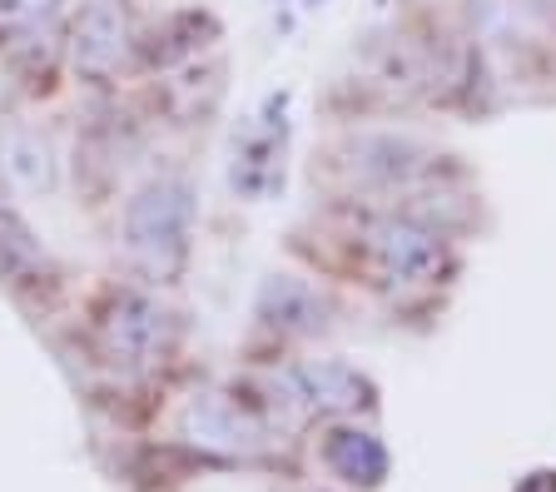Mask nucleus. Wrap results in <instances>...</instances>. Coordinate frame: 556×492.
<instances>
[{"label":"nucleus","instance_id":"nucleus-8","mask_svg":"<svg viewBox=\"0 0 556 492\" xmlns=\"http://www.w3.org/2000/svg\"><path fill=\"white\" fill-rule=\"evenodd\" d=\"M0 164H5V175L21 189H30V194H50V189L60 185L55 150H50V140L35 135V129H11L5 144H0Z\"/></svg>","mask_w":556,"mask_h":492},{"label":"nucleus","instance_id":"nucleus-4","mask_svg":"<svg viewBox=\"0 0 556 492\" xmlns=\"http://www.w3.org/2000/svg\"><path fill=\"white\" fill-rule=\"evenodd\" d=\"M129 50V15L119 0H85L70 25V60L85 80H110Z\"/></svg>","mask_w":556,"mask_h":492},{"label":"nucleus","instance_id":"nucleus-1","mask_svg":"<svg viewBox=\"0 0 556 492\" xmlns=\"http://www.w3.org/2000/svg\"><path fill=\"white\" fill-rule=\"evenodd\" d=\"M189 235H194V189L185 179H150L125 204V249L150 279L174 283L185 274Z\"/></svg>","mask_w":556,"mask_h":492},{"label":"nucleus","instance_id":"nucleus-12","mask_svg":"<svg viewBox=\"0 0 556 492\" xmlns=\"http://www.w3.org/2000/svg\"><path fill=\"white\" fill-rule=\"evenodd\" d=\"M517 492H556V472H532V478L521 482Z\"/></svg>","mask_w":556,"mask_h":492},{"label":"nucleus","instance_id":"nucleus-6","mask_svg":"<svg viewBox=\"0 0 556 492\" xmlns=\"http://www.w3.org/2000/svg\"><path fill=\"white\" fill-rule=\"evenodd\" d=\"M185 433L204 447H254L258 422L224 393H199L185 408Z\"/></svg>","mask_w":556,"mask_h":492},{"label":"nucleus","instance_id":"nucleus-11","mask_svg":"<svg viewBox=\"0 0 556 492\" xmlns=\"http://www.w3.org/2000/svg\"><path fill=\"white\" fill-rule=\"evenodd\" d=\"M65 0H0V25L5 30H35L60 11Z\"/></svg>","mask_w":556,"mask_h":492},{"label":"nucleus","instance_id":"nucleus-7","mask_svg":"<svg viewBox=\"0 0 556 492\" xmlns=\"http://www.w3.org/2000/svg\"><path fill=\"white\" fill-rule=\"evenodd\" d=\"M324 463L353 488H378L388 478V447L363 428H333L324 438Z\"/></svg>","mask_w":556,"mask_h":492},{"label":"nucleus","instance_id":"nucleus-10","mask_svg":"<svg viewBox=\"0 0 556 492\" xmlns=\"http://www.w3.org/2000/svg\"><path fill=\"white\" fill-rule=\"evenodd\" d=\"M40 264H46V249H40V239L30 235V224H25L15 210H0V279L5 283L35 279Z\"/></svg>","mask_w":556,"mask_h":492},{"label":"nucleus","instance_id":"nucleus-2","mask_svg":"<svg viewBox=\"0 0 556 492\" xmlns=\"http://www.w3.org/2000/svg\"><path fill=\"white\" fill-rule=\"evenodd\" d=\"M368 254L382 269V279L393 283H432L447 274L452 254L447 239L432 229V224H417L407 214H388L368 229Z\"/></svg>","mask_w":556,"mask_h":492},{"label":"nucleus","instance_id":"nucleus-5","mask_svg":"<svg viewBox=\"0 0 556 492\" xmlns=\"http://www.w3.org/2000/svg\"><path fill=\"white\" fill-rule=\"evenodd\" d=\"M293 388L308 408L324 413H358L372 403V383L358 374V368L338 364V358H318V364L293 368Z\"/></svg>","mask_w":556,"mask_h":492},{"label":"nucleus","instance_id":"nucleus-9","mask_svg":"<svg viewBox=\"0 0 556 492\" xmlns=\"http://www.w3.org/2000/svg\"><path fill=\"white\" fill-rule=\"evenodd\" d=\"M258 318L274 328H289V333H313V328L324 324V304H318V293L303 279L278 274V279H268L264 293H258Z\"/></svg>","mask_w":556,"mask_h":492},{"label":"nucleus","instance_id":"nucleus-3","mask_svg":"<svg viewBox=\"0 0 556 492\" xmlns=\"http://www.w3.org/2000/svg\"><path fill=\"white\" fill-rule=\"evenodd\" d=\"M100 339L115 364L144 368V364H160L164 353H169L174 318L154 304L150 293H115L100 318Z\"/></svg>","mask_w":556,"mask_h":492}]
</instances>
